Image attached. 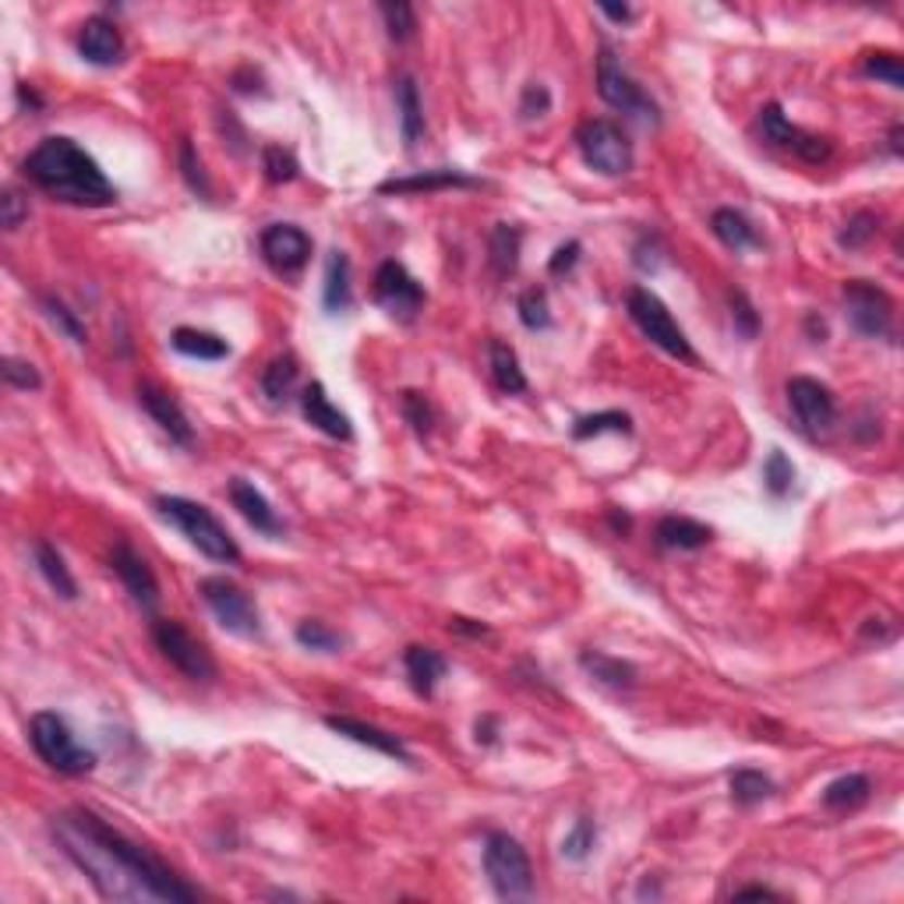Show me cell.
<instances>
[{
  "label": "cell",
  "mask_w": 904,
  "mask_h": 904,
  "mask_svg": "<svg viewBox=\"0 0 904 904\" xmlns=\"http://www.w3.org/2000/svg\"><path fill=\"white\" fill-rule=\"evenodd\" d=\"M53 838L61 852L85 872L106 901H170L188 904L194 890L160 855L141 847L92 809H67L53 816Z\"/></svg>",
  "instance_id": "obj_1"
},
{
  "label": "cell",
  "mask_w": 904,
  "mask_h": 904,
  "mask_svg": "<svg viewBox=\"0 0 904 904\" xmlns=\"http://www.w3.org/2000/svg\"><path fill=\"white\" fill-rule=\"evenodd\" d=\"M25 177L36 184L53 202L78 205V209H106L117 202V188L106 180L99 163L85 152L75 138L53 135L25 155Z\"/></svg>",
  "instance_id": "obj_2"
},
{
  "label": "cell",
  "mask_w": 904,
  "mask_h": 904,
  "mask_svg": "<svg viewBox=\"0 0 904 904\" xmlns=\"http://www.w3.org/2000/svg\"><path fill=\"white\" fill-rule=\"evenodd\" d=\"M155 508H160V516L166 523H174V527L188 537V541L202 551L205 558L226 562V565L240 562V548L230 537V530H226L205 505H198L191 499H180V494H160V499H155Z\"/></svg>",
  "instance_id": "obj_3"
},
{
  "label": "cell",
  "mask_w": 904,
  "mask_h": 904,
  "mask_svg": "<svg viewBox=\"0 0 904 904\" xmlns=\"http://www.w3.org/2000/svg\"><path fill=\"white\" fill-rule=\"evenodd\" d=\"M28 742H33L36 756L56 774L81 777L96 767V753L85 749L75 739V731L67 728V720L53 711H39L33 720H28Z\"/></svg>",
  "instance_id": "obj_4"
},
{
  "label": "cell",
  "mask_w": 904,
  "mask_h": 904,
  "mask_svg": "<svg viewBox=\"0 0 904 904\" xmlns=\"http://www.w3.org/2000/svg\"><path fill=\"white\" fill-rule=\"evenodd\" d=\"M485 872L502 901H523L533 894V866L527 847L502 830H491L485 838Z\"/></svg>",
  "instance_id": "obj_5"
},
{
  "label": "cell",
  "mask_w": 904,
  "mask_h": 904,
  "mask_svg": "<svg viewBox=\"0 0 904 904\" xmlns=\"http://www.w3.org/2000/svg\"><path fill=\"white\" fill-rule=\"evenodd\" d=\"M626 307H629V318L636 322V329H640L650 343L661 347L664 353H671L678 361L696 364V350L689 347L682 325L671 318L668 304H664L657 293H650L646 287H632L626 293Z\"/></svg>",
  "instance_id": "obj_6"
},
{
  "label": "cell",
  "mask_w": 904,
  "mask_h": 904,
  "mask_svg": "<svg viewBox=\"0 0 904 904\" xmlns=\"http://www.w3.org/2000/svg\"><path fill=\"white\" fill-rule=\"evenodd\" d=\"M576 146L583 163L604 177H622L632 170V141L615 121L593 117L576 127Z\"/></svg>",
  "instance_id": "obj_7"
},
{
  "label": "cell",
  "mask_w": 904,
  "mask_h": 904,
  "mask_svg": "<svg viewBox=\"0 0 904 904\" xmlns=\"http://www.w3.org/2000/svg\"><path fill=\"white\" fill-rule=\"evenodd\" d=\"M198 593L216 622L234 636H244V640H254L262 632V618H259V604L251 601V593L244 587H237L234 579L226 576H205L198 583Z\"/></svg>",
  "instance_id": "obj_8"
},
{
  "label": "cell",
  "mask_w": 904,
  "mask_h": 904,
  "mask_svg": "<svg viewBox=\"0 0 904 904\" xmlns=\"http://www.w3.org/2000/svg\"><path fill=\"white\" fill-rule=\"evenodd\" d=\"M152 640L160 646V654L174 664L184 678H191V682H212V678H216V661H212L205 643L184 629L177 618H155Z\"/></svg>",
  "instance_id": "obj_9"
},
{
  "label": "cell",
  "mask_w": 904,
  "mask_h": 904,
  "mask_svg": "<svg viewBox=\"0 0 904 904\" xmlns=\"http://www.w3.org/2000/svg\"><path fill=\"white\" fill-rule=\"evenodd\" d=\"M844 307L852 329L866 339H890L894 336V301L883 287L869 279H847L844 282Z\"/></svg>",
  "instance_id": "obj_10"
},
{
  "label": "cell",
  "mask_w": 904,
  "mask_h": 904,
  "mask_svg": "<svg viewBox=\"0 0 904 904\" xmlns=\"http://www.w3.org/2000/svg\"><path fill=\"white\" fill-rule=\"evenodd\" d=\"M598 92H601V99L607 106L622 110L632 121H640V124H657L661 121L654 99H650L640 85L622 71L612 47H601V56H598Z\"/></svg>",
  "instance_id": "obj_11"
},
{
  "label": "cell",
  "mask_w": 904,
  "mask_h": 904,
  "mask_svg": "<svg viewBox=\"0 0 904 904\" xmlns=\"http://www.w3.org/2000/svg\"><path fill=\"white\" fill-rule=\"evenodd\" d=\"M756 131L763 135V141H770L774 149H784L791 155H799L802 163H827L830 152H833L830 138H819L813 131H805V127L791 124L784 117V110L777 106V103H767V106L759 110Z\"/></svg>",
  "instance_id": "obj_12"
},
{
  "label": "cell",
  "mask_w": 904,
  "mask_h": 904,
  "mask_svg": "<svg viewBox=\"0 0 904 904\" xmlns=\"http://www.w3.org/2000/svg\"><path fill=\"white\" fill-rule=\"evenodd\" d=\"M788 406L795 414V424L805 438H827L833 420H838V403L833 392L816 378L795 375L788 381Z\"/></svg>",
  "instance_id": "obj_13"
},
{
  "label": "cell",
  "mask_w": 904,
  "mask_h": 904,
  "mask_svg": "<svg viewBox=\"0 0 904 904\" xmlns=\"http://www.w3.org/2000/svg\"><path fill=\"white\" fill-rule=\"evenodd\" d=\"M375 301L395 322H414L424 307V287L406 273L400 262H381L375 273Z\"/></svg>",
  "instance_id": "obj_14"
},
{
  "label": "cell",
  "mask_w": 904,
  "mask_h": 904,
  "mask_svg": "<svg viewBox=\"0 0 904 904\" xmlns=\"http://www.w3.org/2000/svg\"><path fill=\"white\" fill-rule=\"evenodd\" d=\"M265 265L279 276H297L311 259V237L293 223H273L259 237Z\"/></svg>",
  "instance_id": "obj_15"
},
{
  "label": "cell",
  "mask_w": 904,
  "mask_h": 904,
  "mask_svg": "<svg viewBox=\"0 0 904 904\" xmlns=\"http://www.w3.org/2000/svg\"><path fill=\"white\" fill-rule=\"evenodd\" d=\"M138 403H141V410H146V414L155 424H160V431L170 435V442H177V445H191L194 442V431H191L188 414H184L174 395L155 386V381H141V386H138Z\"/></svg>",
  "instance_id": "obj_16"
},
{
  "label": "cell",
  "mask_w": 904,
  "mask_h": 904,
  "mask_svg": "<svg viewBox=\"0 0 904 904\" xmlns=\"http://www.w3.org/2000/svg\"><path fill=\"white\" fill-rule=\"evenodd\" d=\"M113 573L121 576V583L127 587V593L135 598L138 607H146V612H155V604H160V583H155V576L149 569V562L138 555L131 544H113Z\"/></svg>",
  "instance_id": "obj_17"
},
{
  "label": "cell",
  "mask_w": 904,
  "mask_h": 904,
  "mask_svg": "<svg viewBox=\"0 0 904 904\" xmlns=\"http://www.w3.org/2000/svg\"><path fill=\"white\" fill-rule=\"evenodd\" d=\"M78 53H81V61H89L96 67H113V64H121V56H124V36H121V28L113 25L110 18H103V14H96V18H89L81 25V33H78Z\"/></svg>",
  "instance_id": "obj_18"
},
{
  "label": "cell",
  "mask_w": 904,
  "mask_h": 904,
  "mask_svg": "<svg viewBox=\"0 0 904 904\" xmlns=\"http://www.w3.org/2000/svg\"><path fill=\"white\" fill-rule=\"evenodd\" d=\"M325 725H329L336 734H343V739L357 742V745H367V749H375V753L389 756V759H400V763L414 759V756H410V749L403 745L400 734L367 725V720H357V717H336V714H332V717H325Z\"/></svg>",
  "instance_id": "obj_19"
},
{
  "label": "cell",
  "mask_w": 904,
  "mask_h": 904,
  "mask_svg": "<svg viewBox=\"0 0 904 904\" xmlns=\"http://www.w3.org/2000/svg\"><path fill=\"white\" fill-rule=\"evenodd\" d=\"M301 414H304V420L311 424V428H318L322 435L343 438V442H350V438H353L350 417L329 400V392H325L322 381H311V386H304V392H301Z\"/></svg>",
  "instance_id": "obj_20"
},
{
  "label": "cell",
  "mask_w": 904,
  "mask_h": 904,
  "mask_svg": "<svg viewBox=\"0 0 904 904\" xmlns=\"http://www.w3.org/2000/svg\"><path fill=\"white\" fill-rule=\"evenodd\" d=\"M230 502H234L237 513L244 516L259 533L276 537V533L282 530L276 508L268 505V499H265V494H262L259 488L251 485V480H244V477H234V480H230Z\"/></svg>",
  "instance_id": "obj_21"
},
{
  "label": "cell",
  "mask_w": 904,
  "mask_h": 904,
  "mask_svg": "<svg viewBox=\"0 0 904 904\" xmlns=\"http://www.w3.org/2000/svg\"><path fill=\"white\" fill-rule=\"evenodd\" d=\"M445 188H477L474 177L460 170H424L417 177H392L378 184V194H417V191H445Z\"/></svg>",
  "instance_id": "obj_22"
},
{
  "label": "cell",
  "mask_w": 904,
  "mask_h": 904,
  "mask_svg": "<svg viewBox=\"0 0 904 904\" xmlns=\"http://www.w3.org/2000/svg\"><path fill=\"white\" fill-rule=\"evenodd\" d=\"M403 668H406V678H410V686H414L417 696L428 700V696H435V686L445 678L449 661L431 646H406Z\"/></svg>",
  "instance_id": "obj_23"
},
{
  "label": "cell",
  "mask_w": 904,
  "mask_h": 904,
  "mask_svg": "<svg viewBox=\"0 0 904 904\" xmlns=\"http://www.w3.org/2000/svg\"><path fill=\"white\" fill-rule=\"evenodd\" d=\"M657 544L661 548H671V551H696V548H706L714 541V530L706 527V523L700 519H689V516H664L657 523Z\"/></svg>",
  "instance_id": "obj_24"
},
{
  "label": "cell",
  "mask_w": 904,
  "mask_h": 904,
  "mask_svg": "<svg viewBox=\"0 0 904 904\" xmlns=\"http://www.w3.org/2000/svg\"><path fill=\"white\" fill-rule=\"evenodd\" d=\"M579 664H583V671L593 678L598 686L604 689H632L636 686V668L629 661H622V657H612V654H601V650H583L579 654Z\"/></svg>",
  "instance_id": "obj_25"
},
{
  "label": "cell",
  "mask_w": 904,
  "mask_h": 904,
  "mask_svg": "<svg viewBox=\"0 0 904 904\" xmlns=\"http://www.w3.org/2000/svg\"><path fill=\"white\" fill-rule=\"evenodd\" d=\"M711 230L725 248L731 251H749V248H759L763 237L753 223H749L739 209H717L711 216Z\"/></svg>",
  "instance_id": "obj_26"
},
{
  "label": "cell",
  "mask_w": 904,
  "mask_h": 904,
  "mask_svg": "<svg viewBox=\"0 0 904 904\" xmlns=\"http://www.w3.org/2000/svg\"><path fill=\"white\" fill-rule=\"evenodd\" d=\"M33 558H36V569L42 573V579H47L56 598H64V601H75V598H78L75 576L67 573L61 551H56L50 541H36V544H33Z\"/></svg>",
  "instance_id": "obj_27"
},
{
  "label": "cell",
  "mask_w": 904,
  "mask_h": 904,
  "mask_svg": "<svg viewBox=\"0 0 904 904\" xmlns=\"http://www.w3.org/2000/svg\"><path fill=\"white\" fill-rule=\"evenodd\" d=\"M488 364H491L494 386H499L502 392H508V395L527 392V375H523L516 350L508 347V343H502V339H491V343H488Z\"/></svg>",
  "instance_id": "obj_28"
},
{
  "label": "cell",
  "mask_w": 904,
  "mask_h": 904,
  "mask_svg": "<svg viewBox=\"0 0 904 904\" xmlns=\"http://www.w3.org/2000/svg\"><path fill=\"white\" fill-rule=\"evenodd\" d=\"M170 347L184 357H194V361H223L230 357V343H226L223 336L216 332H202V329H177L170 336Z\"/></svg>",
  "instance_id": "obj_29"
},
{
  "label": "cell",
  "mask_w": 904,
  "mask_h": 904,
  "mask_svg": "<svg viewBox=\"0 0 904 904\" xmlns=\"http://www.w3.org/2000/svg\"><path fill=\"white\" fill-rule=\"evenodd\" d=\"M297 375H301V361H297V353H290V350L276 353L262 372V392L268 395V403L290 400V392L297 386Z\"/></svg>",
  "instance_id": "obj_30"
},
{
  "label": "cell",
  "mask_w": 904,
  "mask_h": 904,
  "mask_svg": "<svg viewBox=\"0 0 904 904\" xmlns=\"http://www.w3.org/2000/svg\"><path fill=\"white\" fill-rule=\"evenodd\" d=\"M322 304L329 315H339V311L350 307V262L343 251H332L329 262H325V290H322Z\"/></svg>",
  "instance_id": "obj_31"
},
{
  "label": "cell",
  "mask_w": 904,
  "mask_h": 904,
  "mask_svg": "<svg viewBox=\"0 0 904 904\" xmlns=\"http://www.w3.org/2000/svg\"><path fill=\"white\" fill-rule=\"evenodd\" d=\"M869 791H872V784L866 774H844L824 788V805L827 809H838V813L858 809V805L869 802Z\"/></svg>",
  "instance_id": "obj_32"
},
{
  "label": "cell",
  "mask_w": 904,
  "mask_h": 904,
  "mask_svg": "<svg viewBox=\"0 0 904 904\" xmlns=\"http://www.w3.org/2000/svg\"><path fill=\"white\" fill-rule=\"evenodd\" d=\"M519 244H523V234L516 230V226H508V223L494 226L491 237H488V259L494 265V273L499 276L513 273L516 262H519Z\"/></svg>",
  "instance_id": "obj_33"
},
{
  "label": "cell",
  "mask_w": 904,
  "mask_h": 904,
  "mask_svg": "<svg viewBox=\"0 0 904 904\" xmlns=\"http://www.w3.org/2000/svg\"><path fill=\"white\" fill-rule=\"evenodd\" d=\"M395 106H400V127H403V141L414 146L424 131V110H420V96L414 78H400L395 85Z\"/></svg>",
  "instance_id": "obj_34"
},
{
  "label": "cell",
  "mask_w": 904,
  "mask_h": 904,
  "mask_svg": "<svg viewBox=\"0 0 904 904\" xmlns=\"http://www.w3.org/2000/svg\"><path fill=\"white\" fill-rule=\"evenodd\" d=\"M728 788H731V799H734V805H759L763 799H770L774 795V781L763 770H753V767H742V770H734L731 774V781H728Z\"/></svg>",
  "instance_id": "obj_35"
},
{
  "label": "cell",
  "mask_w": 904,
  "mask_h": 904,
  "mask_svg": "<svg viewBox=\"0 0 904 904\" xmlns=\"http://www.w3.org/2000/svg\"><path fill=\"white\" fill-rule=\"evenodd\" d=\"M632 435V420L629 414H622V410H604V414H587L573 424V438L579 442H587V438H598V435Z\"/></svg>",
  "instance_id": "obj_36"
},
{
  "label": "cell",
  "mask_w": 904,
  "mask_h": 904,
  "mask_svg": "<svg viewBox=\"0 0 904 904\" xmlns=\"http://www.w3.org/2000/svg\"><path fill=\"white\" fill-rule=\"evenodd\" d=\"M293 636L304 650H315V654H336V650L347 643L343 632H336L332 626H325L318 618H304Z\"/></svg>",
  "instance_id": "obj_37"
},
{
  "label": "cell",
  "mask_w": 904,
  "mask_h": 904,
  "mask_svg": "<svg viewBox=\"0 0 904 904\" xmlns=\"http://www.w3.org/2000/svg\"><path fill=\"white\" fill-rule=\"evenodd\" d=\"M42 311H47V318H50V322L56 325V329H61L75 347L89 343V329H85L81 318H78L75 311H71L64 301H56V297H42Z\"/></svg>",
  "instance_id": "obj_38"
},
{
  "label": "cell",
  "mask_w": 904,
  "mask_h": 904,
  "mask_svg": "<svg viewBox=\"0 0 904 904\" xmlns=\"http://www.w3.org/2000/svg\"><path fill=\"white\" fill-rule=\"evenodd\" d=\"M400 410H403V420L414 428L420 438H428L435 428V406L428 403V395L417 392V389H406L400 395Z\"/></svg>",
  "instance_id": "obj_39"
},
{
  "label": "cell",
  "mask_w": 904,
  "mask_h": 904,
  "mask_svg": "<svg viewBox=\"0 0 904 904\" xmlns=\"http://www.w3.org/2000/svg\"><path fill=\"white\" fill-rule=\"evenodd\" d=\"M519 322L527 325L530 332H541L551 325V307H548V293L544 287H530L519 293Z\"/></svg>",
  "instance_id": "obj_40"
},
{
  "label": "cell",
  "mask_w": 904,
  "mask_h": 904,
  "mask_svg": "<svg viewBox=\"0 0 904 904\" xmlns=\"http://www.w3.org/2000/svg\"><path fill=\"white\" fill-rule=\"evenodd\" d=\"M593 844H598V827H593V819L583 816V819H576L569 833H565L562 855L569 862H587L590 852H593Z\"/></svg>",
  "instance_id": "obj_41"
},
{
  "label": "cell",
  "mask_w": 904,
  "mask_h": 904,
  "mask_svg": "<svg viewBox=\"0 0 904 904\" xmlns=\"http://www.w3.org/2000/svg\"><path fill=\"white\" fill-rule=\"evenodd\" d=\"M381 18H386V28H389V36L395 42L414 39L417 14H414V8H410V4H403V0H386V4H381Z\"/></svg>",
  "instance_id": "obj_42"
},
{
  "label": "cell",
  "mask_w": 904,
  "mask_h": 904,
  "mask_svg": "<svg viewBox=\"0 0 904 904\" xmlns=\"http://www.w3.org/2000/svg\"><path fill=\"white\" fill-rule=\"evenodd\" d=\"M763 480H767L770 494H777V499L788 494L791 485H795V466H791V460L784 456L781 449H774L767 456V463H763Z\"/></svg>",
  "instance_id": "obj_43"
},
{
  "label": "cell",
  "mask_w": 904,
  "mask_h": 904,
  "mask_svg": "<svg viewBox=\"0 0 904 904\" xmlns=\"http://www.w3.org/2000/svg\"><path fill=\"white\" fill-rule=\"evenodd\" d=\"M876 230H880V219H876L872 212H855V216L844 223V230H841V237H838V244H841V248H847V251L866 248L869 240L876 237Z\"/></svg>",
  "instance_id": "obj_44"
},
{
  "label": "cell",
  "mask_w": 904,
  "mask_h": 904,
  "mask_svg": "<svg viewBox=\"0 0 904 904\" xmlns=\"http://www.w3.org/2000/svg\"><path fill=\"white\" fill-rule=\"evenodd\" d=\"M262 170H265V177L273 180V184H287V180L297 177V160H293L290 149L265 146L262 149Z\"/></svg>",
  "instance_id": "obj_45"
},
{
  "label": "cell",
  "mask_w": 904,
  "mask_h": 904,
  "mask_svg": "<svg viewBox=\"0 0 904 904\" xmlns=\"http://www.w3.org/2000/svg\"><path fill=\"white\" fill-rule=\"evenodd\" d=\"M866 75L872 78H883L890 89H901L904 85V67H901V56L890 53V50H876L866 53Z\"/></svg>",
  "instance_id": "obj_46"
},
{
  "label": "cell",
  "mask_w": 904,
  "mask_h": 904,
  "mask_svg": "<svg viewBox=\"0 0 904 904\" xmlns=\"http://www.w3.org/2000/svg\"><path fill=\"white\" fill-rule=\"evenodd\" d=\"M0 375H4V381H8L11 389L36 392V389L42 386L36 364H28V361H22V357H4V364H0Z\"/></svg>",
  "instance_id": "obj_47"
},
{
  "label": "cell",
  "mask_w": 904,
  "mask_h": 904,
  "mask_svg": "<svg viewBox=\"0 0 904 904\" xmlns=\"http://www.w3.org/2000/svg\"><path fill=\"white\" fill-rule=\"evenodd\" d=\"M28 219V202H25V194L18 188H4V194H0V223H4V230L14 234V230H22Z\"/></svg>",
  "instance_id": "obj_48"
},
{
  "label": "cell",
  "mask_w": 904,
  "mask_h": 904,
  "mask_svg": "<svg viewBox=\"0 0 904 904\" xmlns=\"http://www.w3.org/2000/svg\"><path fill=\"white\" fill-rule=\"evenodd\" d=\"M728 301H731V322H734V329H739L745 339H753V336L759 332V315H756V307L749 304V297H745L742 290H731Z\"/></svg>",
  "instance_id": "obj_49"
},
{
  "label": "cell",
  "mask_w": 904,
  "mask_h": 904,
  "mask_svg": "<svg viewBox=\"0 0 904 904\" xmlns=\"http://www.w3.org/2000/svg\"><path fill=\"white\" fill-rule=\"evenodd\" d=\"M180 170H184V180H188V188H191V191H198L202 198H209V194H212L209 180H205V174H202V160H198V155H194L191 141H180Z\"/></svg>",
  "instance_id": "obj_50"
},
{
  "label": "cell",
  "mask_w": 904,
  "mask_h": 904,
  "mask_svg": "<svg viewBox=\"0 0 904 904\" xmlns=\"http://www.w3.org/2000/svg\"><path fill=\"white\" fill-rule=\"evenodd\" d=\"M548 110H551V92L544 89L541 81H530L519 96V117L533 121V117H544Z\"/></svg>",
  "instance_id": "obj_51"
},
{
  "label": "cell",
  "mask_w": 904,
  "mask_h": 904,
  "mask_svg": "<svg viewBox=\"0 0 904 904\" xmlns=\"http://www.w3.org/2000/svg\"><path fill=\"white\" fill-rule=\"evenodd\" d=\"M576 262H579V240H565V244L555 248V254H551L548 273H551V276H565Z\"/></svg>",
  "instance_id": "obj_52"
},
{
  "label": "cell",
  "mask_w": 904,
  "mask_h": 904,
  "mask_svg": "<svg viewBox=\"0 0 904 904\" xmlns=\"http://www.w3.org/2000/svg\"><path fill=\"white\" fill-rule=\"evenodd\" d=\"M449 632H460V636H488L485 622H474V618H449Z\"/></svg>",
  "instance_id": "obj_53"
},
{
  "label": "cell",
  "mask_w": 904,
  "mask_h": 904,
  "mask_svg": "<svg viewBox=\"0 0 904 904\" xmlns=\"http://www.w3.org/2000/svg\"><path fill=\"white\" fill-rule=\"evenodd\" d=\"M601 14H607V18L612 22H618V25H626V22H632V11L622 4V8H612V4H601Z\"/></svg>",
  "instance_id": "obj_54"
},
{
  "label": "cell",
  "mask_w": 904,
  "mask_h": 904,
  "mask_svg": "<svg viewBox=\"0 0 904 904\" xmlns=\"http://www.w3.org/2000/svg\"><path fill=\"white\" fill-rule=\"evenodd\" d=\"M477 742H485V745H491V742H494V717L477 720Z\"/></svg>",
  "instance_id": "obj_55"
},
{
  "label": "cell",
  "mask_w": 904,
  "mask_h": 904,
  "mask_svg": "<svg viewBox=\"0 0 904 904\" xmlns=\"http://www.w3.org/2000/svg\"><path fill=\"white\" fill-rule=\"evenodd\" d=\"M734 897H781V894H774L770 887H742Z\"/></svg>",
  "instance_id": "obj_56"
},
{
  "label": "cell",
  "mask_w": 904,
  "mask_h": 904,
  "mask_svg": "<svg viewBox=\"0 0 904 904\" xmlns=\"http://www.w3.org/2000/svg\"><path fill=\"white\" fill-rule=\"evenodd\" d=\"M805 325H809V329H813V336H816L813 343H824V339H827V325H824V318L809 315V318H805Z\"/></svg>",
  "instance_id": "obj_57"
}]
</instances>
